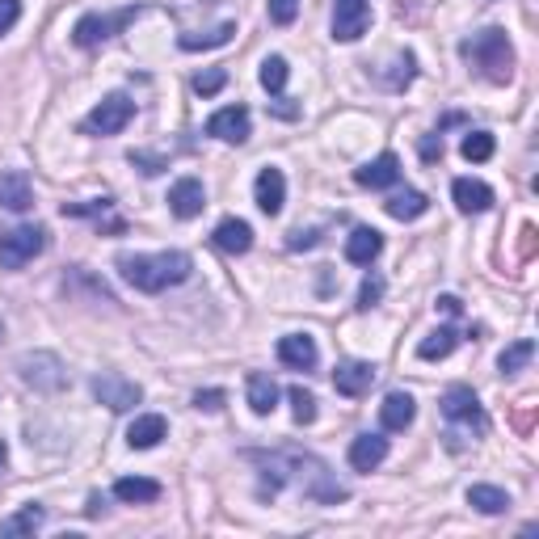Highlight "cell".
<instances>
[{
  "label": "cell",
  "instance_id": "5b68a950",
  "mask_svg": "<svg viewBox=\"0 0 539 539\" xmlns=\"http://www.w3.org/2000/svg\"><path fill=\"white\" fill-rule=\"evenodd\" d=\"M438 409H443L447 422L455 430H464V434H485L489 430V417H485L481 401H476V392L468 384H451L443 392V401H438Z\"/></svg>",
  "mask_w": 539,
  "mask_h": 539
},
{
  "label": "cell",
  "instance_id": "ac0fdd59",
  "mask_svg": "<svg viewBox=\"0 0 539 539\" xmlns=\"http://www.w3.org/2000/svg\"><path fill=\"white\" fill-rule=\"evenodd\" d=\"M0 207L5 211H30L34 207V186L22 169H5L0 173Z\"/></svg>",
  "mask_w": 539,
  "mask_h": 539
},
{
  "label": "cell",
  "instance_id": "7bdbcfd3",
  "mask_svg": "<svg viewBox=\"0 0 539 539\" xmlns=\"http://www.w3.org/2000/svg\"><path fill=\"white\" fill-rule=\"evenodd\" d=\"M422 156H426V161H443V135H430V139H422Z\"/></svg>",
  "mask_w": 539,
  "mask_h": 539
},
{
  "label": "cell",
  "instance_id": "60d3db41",
  "mask_svg": "<svg viewBox=\"0 0 539 539\" xmlns=\"http://www.w3.org/2000/svg\"><path fill=\"white\" fill-rule=\"evenodd\" d=\"M131 165H144L148 177H156V173L165 169V161H156V156H148V152H131Z\"/></svg>",
  "mask_w": 539,
  "mask_h": 539
},
{
  "label": "cell",
  "instance_id": "44dd1931",
  "mask_svg": "<svg viewBox=\"0 0 539 539\" xmlns=\"http://www.w3.org/2000/svg\"><path fill=\"white\" fill-rule=\"evenodd\" d=\"M388 459V438L384 434H358L350 443V468L354 472H375Z\"/></svg>",
  "mask_w": 539,
  "mask_h": 539
},
{
  "label": "cell",
  "instance_id": "9a60e30c",
  "mask_svg": "<svg viewBox=\"0 0 539 539\" xmlns=\"http://www.w3.org/2000/svg\"><path fill=\"white\" fill-rule=\"evenodd\" d=\"M354 182L363 190H388V186L401 182V161H396L392 152L375 156V161H367L363 169H354Z\"/></svg>",
  "mask_w": 539,
  "mask_h": 539
},
{
  "label": "cell",
  "instance_id": "30bf717a",
  "mask_svg": "<svg viewBox=\"0 0 539 539\" xmlns=\"http://www.w3.org/2000/svg\"><path fill=\"white\" fill-rule=\"evenodd\" d=\"M371 26V0H333V38L358 43Z\"/></svg>",
  "mask_w": 539,
  "mask_h": 539
},
{
  "label": "cell",
  "instance_id": "2e32d148",
  "mask_svg": "<svg viewBox=\"0 0 539 539\" xmlns=\"http://www.w3.org/2000/svg\"><path fill=\"white\" fill-rule=\"evenodd\" d=\"M253 198H257V207H262L266 215L283 211V203H287V177H283V169H262V173H257Z\"/></svg>",
  "mask_w": 539,
  "mask_h": 539
},
{
  "label": "cell",
  "instance_id": "836d02e7",
  "mask_svg": "<svg viewBox=\"0 0 539 539\" xmlns=\"http://www.w3.org/2000/svg\"><path fill=\"white\" fill-rule=\"evenodd\" d=\"M493 135L489 131H468L464 135V144H459V152H464V161H472V165H481V161H489L493 156Z\"/></svg>",
  "mask_w": 539,
  "mask_h": 539
},
{
  "label": "cell",
  "instance_id": "9c48e42d",
  "mask_svg": "<svg viewBox=\"0 0 539 539\" xmlns=\"http://www.w3.org/2000/svg\"><path fill=\"white\" fill-rule=\"evenodd\" d=\"M93 396H97V405H106L114 413H131L139 401H144V388H139L135 379L118 375V371H102L93 379Z\"/></svg>",
  "mask_w": 539,
  "mask_h": 539
},
{
  "label": "cell",
  "instance_id": "d4e9b609",
  "mask_svg": "<svg viewBox=\"0 0 539 539\" xmlns=\"http://www.w3.org/2000/svg\"><path fill=\"white\" fill-rule=\"evenodd\" d=\"M114 497L127 506H152L161 497V485L148 481V476H123V481H114Z\"/></svg>",
  "mask_w": 539,
  "mask_h": 539
},
{
  "label": "cell",
  "instance_id": "f6af8a7d",
  "mask_svg": "<svg viewBox=\"0 0 539 539\" xmlns=\"http://www.w3.org/2000/svg\"><path fill=\"white\" fill-rule=\"evenodd\" d=\"M531 249H535V228L527 224V228H523V257H531Z\"/></svg>",
  "mask_w": 539,
  "mask_h": 539
},
{
  "label": "cell",
  "instance_id": "4fadbf2b",
  "mask_svg": "<svg viewBox=\"0 0 539 539\" xmlns=\"http://www.w3.org/2000/svg\"><path fill=\"white\" fill-rule=\"evenodd\" d=\"M278 363L291 371H312L321 363V350H316L308 333H287V337H278Z\"/></svg>",
  "mask_w": 539,
  "mask_h": 539
},
{
  "label": "cell",
  "instance_id": "7dc6e473",
  "mask_svg": "<svg viewBox=\"0 0 539 539\" xmlns=\"http://www.w3.org/2000/svg\"><path fill=\"white\" fill-rule=\"evenodd\" d=\"M0 337H5V325H0Z\"/></svg>",
  "mask_w": 539,
  "mask_h": 539
},
{
  "label": "cell",
  "instance_id": "cb8c5ba5",
  "mask_svg": "<svg viewBox=\"0 0 539 539\" xmlns=\"http://www.w3.org/2000/svg\"><path fill=\"white\" fill-rule=\"evenodd\" d=\"M379 253H384V236H379L375 228H354V232H350V241H346V262L371 266Z\"/></svg>",
  "mask_w": 539,
  "mask_h": 539
},
{
  "label": "cell",
  "instance_id": "484cf974",
  "mask_svg": "<svg viewBox=\"0 0 539 539\" xmlns=\"http://www.w3.org/2000/svg\"><path fill=\"white\" fill-rule=\"evenodd\" d=\"M384 211H388L392 219H401V224H409V219H422V215L430 211V198H426L422 190H396L388 203H384Z\"/></svg>",
  "mask_w": 539,
  "mask_h": 539
},
{
  "label": "cell",
  "instance_id": "7a4b0ae2",
  "mask_svg": "<svg viewBox=\"0 0 539 539\" xmlns=\"http://www.w3.org/2000/svg\"><path fill=\"white\" fill-rule=\"evenodd\" d=\"M118 270H123V278L135 287V291H144V295H161L177 283H186L194 262H190V253L182 249H165V253H123L118 257Z\"/></svg>",
  "mask_w": 539,
  "mask_h": 539
},
{
  "label": "cell",
  "instance_id": "ba28073f",
  "mask_svg": "<svg viewBox=\"0 0 539 539\" xmlns=\"http://www.w3.org/2000/svg\"><path fill=\"white\" fill-rule=\"evenodd\" d=\"M135 118V102L127 93H110V97H102L93 110H89V118L81 123V131L85 135H118L127 123Z\"/></svg>",
  "mask_w": 539,
  "mask_h": 539
},
{
  "label": "cell",
  "instance_id": "7402d4cb",
  "mask_svg": "<svg viewBox=\"0 0 539 539\" xmlns=\"http://www.w3.org/2000/svg\"><path fill=\"white\" fill-rule=\"evenodd\" d=\"M451 198H455V207L464 215H481V211L493 207V190L485 182H476V177H455Z\"/></svg>",
  "mask_w": 539,
  "mask_h": 539
},
{
  "label": "cell",
  "instance_id": "f546056e",
  "mask_svg": "<svg viewBox=\"0 0 539 539\" xmlns=\"http://www.w3.org/2000/svg\"><path fill=\"white\" fill-rule=\"evenodd\" d=\"M47 523V510L43 506H26V510H17V514H9L5 518V523H0V531H5V535H34L38 527H43Z\"/></svg>",
  "mask_w": 539,
  "mask_h": 539
},
{
  "label": "cell",
  "instance_id": "ab89813d",
  "mask_svg": "<svg viewBox=\"0 0 539 539\" xmlns=\"http://www.w3.org/2000/svg\"><path fill=\"white\" fill-rule=\"evenodd\" d=\"M224 401H228V396L219 392V388H207V392H198V396H194V409L215 413V409H224Z\"/></svg>",
  "mask_w": 539,
  "mask_h": 539
},
{
  "label": "cell",
  "instance_id": "603a6c76",
  "mask_svg": "<svg viewBox=\"0 0 539 539\" xmlns=\"http://www.w3.org/2000/svg\"><path fill=\"white\" fill-rule=\"evenodd\" d=\"M64 215L72 219H93L97 228H110V232H123V219L114 215V198H93V203H64Z\"/></svg>",
  "mask_w": 539,
  "mask_h": 539
},
{
  "label": "cell",
  "instance_id": "d6a6232c",
  "mask_svg": "<svg viewBox=\"0 0 539 539\" xmlns=\"http://www.w3.org/2000/svg\"><path fill=\"white\" fill-rule=\"evenodd\" d=\"M232 34H236L232 22L215 26V30H207V34H182V51H211V47H224Z\"/></svg>",
  "mask_w": 539,
  "mask_h": 539
},
{
  "label": "cell",
  "instance_id": "277c9868",
  "mask_svg": "<svg viewBox=\"0 0 539 539\" xmlns=\"http://www.w3.org/2000/svg\"><path fill=\"white\" fill-rule=\"evenodd\" d=\"M38 253H47V228L43 224H17L0 232V270H22Z\"/></svg>",
  "mask_w": 539,
  "mask_h": 539
},
{
  "label": "cell",
  "instance_id": "52a82bcc",
  "mask_svg": "<svg viewBox=\"0 0 539 539\" xmlns=\"http://www.w3.org/2000/svg\"><path fill=\"white\" fill-rule=\"evenodd\" d=\"M139 17V9L131 5V9H118V13H85L81 22H76V30H72V38H76V47H102L106 38H114L118 30H127L131 22Z\"/></svg>",
  "mask_w": 539,
  "mask_h": 539
},
{
  "label": "cell",
  "instance_id": "ee69618b",
  "mask_svg": "<svg viewBox=\"0 0 539 539\" xmlns=\"http://www.w3.org/2000/svg\"><path fill=\"white\" fill-rule=\"evenodd\" d=\"M434 308H443L447 316H459V308H464V304H459L455 295H438V304H434Z\"/></svg>",
  "mask_w": 539,
  "mask_h": 539
},
{
  "label": "cell",
  "instance_id": "d590c367",
  "mask_svg": "<svg viewBox=\"0 0 539 539\" xmlns=\"http://www.w3.org/2000/svg\"><path fill=\"white\" fill-rule=\"evenodd\" d=\"M224 85H228V72H224V68H207V72L194 76V93H198V97H215Z\"/></svg>",
  "mask_w": 539,
  "mask_h": 539
},
{
  "label": "cell",
  "instance_id": "1f68e13d",
  "mask_svg": "<svg viewBox=\"0 0 539 539\" xmlns=\"http://www.w3.org/2000/svg\"><path fill=\"white\" fill-rule=\"evenodd\" d=\"M287 76H291L287 59H283V55H270V59H262V72H257V81H262L266 93H283V89H287Z\"/></svg>",
  "mask_w": 539,
  "mask_h": 539
},
{
  "label": "cell",
  "instance_id": "b9f144b4",
  "mask_svg": "<svg viewBox=\"0 0 539 539\" xmlns=\"http://www.w3.org/2000/svg\"><path fill=\"white\" fill-rule=\"evenodd\" d=\"M312 245H316V232H304V228H299V232L287 236V249H312Z\"/></svg>",
  "mask_w": 539,
  "mask_h": 539
},
{
  "label": "cell",
  "instance_id": "7c38bea8",
  "mask_svg": "<svg viewBox=\"0 0 539 539\" xmlns=\"http://www.w3.org/2000/svg\"><path fill=\"white\" fill-rule=\"evenodd\" d=\"M249 131H253V118H249L245 106H224L207 118V135L224 139V144H245Z\"/></svg>",
  "mask_w": 539,
  "mask_h": 539
},
{
  "label": "cell",
  "instance_id": "ffe728a7",
  "mask_svg": "<svg viewBox=\"0 0 539 539\" xmlns=\"http://www.w3.org/2000/svg\"><path fill=\"white\" fill-rule=\"evenodd\" d=\"M211 241L224 249V253H232V257H241V253H249L253 249V228L245 224V219H236V215H228V219H219L215 224V232H211Z\"/></svg>",
  "mask_w": 539,
  "mask_h": 539
},
{
  "label": "cell",
  "instance_id": "8992f818",
  "mask_svg": "<svg viewBox=\"0 0 539 539\" xmlns=\"http://www.w3.org/2000/svg\"><path fill=\"white\" fill-rule=\"evenodd\" d=\"M17 375H22V384H26V388L43 392V396H55V392H64V388H68V371H64V363H59L55 354H47V350H34V354H22V358H17Z\"/></svg>",
  "mask_w": 539,
  "mask_h": 539
},
{
  "label": "cell",
  "instance_id": "f35d334b",
  "mask_svg": "<svg viewBox=\"0 0 539 539\" xmlns=\"http://www.w3.org/2000/svg\"><path fill=\"white\" fill-rule=\"evenodd\" d=\"M22 22V0H0V38Z\"/></svg>",
  "mask_w": 539,
  "mask_h": 539
},
{
  "label": "cell",
  "instance_id": "e575fe53",
  "mask_svg": "<svg viewBox=\"0 0 539 539\" xmlns=\"http://www.w3.org/2000/svg\"><path fill=\"white\" fill-rule=\"evenodd\" d=\"M291 417H295V426L316 422V396L308 388H291Z\"/></svg>",
  "mask_w": 539,
  "mask_h": 539
},
{
  "label": "cell",
  "instance_id": "e0dca14e",
  "mask_svg": "<svg viewBox=\"0 0 539 539\" xmlns=\"http://www.w3.org/2000/svg\"><path fill=\"white\" fill-rule=\"evenodd\" d=\"M161 438H169V422L161 413H139L135 422L127 426V447L131 451H152Z\"/></svg>",
  "mask_w": 539,
  "mask_h": 539
},
{
  "label": "cell",
  "instance_id": "4dcf8cb0",
  "mask_svg": "<svg viewBox=\"0 0 539 539\" xmlns=\"http://www.w3.org/2000/svg\"><path fill=\"white\" fill-rule=\"evenodd\" d=\"M531 358H535V342H531V337H518L514 346H506L502 354H497V371H502V375H514V371H523Z\"/></svg>",
  "mask_w": 539,
  "mask_h": 539
},
{
  "label": "cell",
  "instance_id": "d6986e66",
  "mask_svg": "<svg viewBox=\"0 0 539 539\" xmlns=\"http://www.w3.org/2000/svg\"><path fill=\"white\" fill-rule=\"evenodd\" d=\"M413 417H417V401L409 392H388L384 396V405H379V422H384L388 434H401L413 426Z\"/></svg>",
  "mask_w": 539,
  "mask_h": 539
},
{
  "label": "cell",
  "instance_id": "8d00e7d4",
  "mask_svg": "<svg viewBox=\"0 0 539 539\" xmlns=\"http://www.w3.org/2000/svg\"><path fill=\"white\" fill-rule=\"evenodd\" d=\"M379 299H384V278H379V274H367V278H363V287H358V312H371Z\"/></svg>",
  "mask_w": 539,
  "mask_h": 539
},
{
  "label": "cell",
  "instance_id": "3957f363",
  "mask_svg": "<svg viewBox=\"0 0 539 539\" xmlns=\"http://www.w3.org/2000/svg\"><path fill=\"white\" fill-rule=\"evenodd\" d=\"M459 51H464V59H472V64L481 68L485 81H493V85H506L510 76H514V47H510L506 30L489 26V30H481V34L464 38V43H459Z\"/></svg>",
  "mask_w": 539,
  "mask_h": 539
},
{
  "label": "cell",
  "instance_id": "bcb514c9",
  "mask_svg": "<svg viewBox=\"0 0 539 539\" xmlns=\"http://www.w3.org/2000/svg\"><path fill=\"white\" fill-rule=\"evenodd\" d=\"M5 464H9V447H5V438H0V472H5Z\"/></svg>",
  "mask_w": 539,
  "mask_h": 539
},
{
  "label": "cell",
  "instance_id": "4316f807",
  "mask_svg": "<svg viewBox=\"0 0 539 539\" xmlns=\"http://www.w3.org/2000/svg\"><path fill=\"white\" fill-rule=\"evenodd\" d=\"M245 392H249V409H253L257 417H270V413H274V405H278V384H274L266 371H253Z\"/></svg>",
  "mask_w": 539,
  "mask_h": 539
},
{
  "label": "cell",
  "instance_id": "f1b7e54d",
  "mask_svg": "<svg viewBox=\"0 0 539 539\" xmlns=\"http://www.w3.org/2000/svg\"><path fill=\"white\" fill-rule=\"evenodd\" d=\"M468 506L481 510V514H506L510 510V493L497 489V485H472L468 489Z\"/></svg>",
  "mask_w": 539,
  "mask_h": 539
},
{
  "label": "cell",
  "instance_id": "6da1fadb",
  "mask_svg": "<svg viewBox=\"0 0 539 539\" xmlns=\"http://www.w3.org/2000/svg\"><path fill=\"white\" fill-rule=\"evenodd\" d=\"M245 459L262 468V481L270 485V493L274 489H295V493H304L308 502H321V506H342L350 497V489L337 481L333 468L312 451L274 447V451H245Z\"/></svg>",
  "mask_w": 539,
  "mask_h": 539
},
{
  "label": "cell",
  "instance_id": "83f0119b",
  "mask_svg": "<svg viewBox=\"0 0 539 539\" xmlns=\"http://www.w3.org/2000/svg\"><path fill=\"white\" fill-rule=\"evenodd\" d=\"M455 346H459V333L443 325V329H434V333H426L422 342H417V358H426V363H438V358H447Z\"/></svg>",
  "mask_w": 539,
  "mask_h": 539
},
{
  "label": "cell",
  "instance_id": "8fae6325",
  "mask_svg": "<svg viewBox=\"0 0 539 539\" xmlns=\"http://www.w3.org/2000/svg\"><path fill=\"white\" fill-rule=\"evenodd\" d=\"M375 375H379V367L367 363V358H342V363L333 367V388L354 401V396H367L371 392Z\"/></svg>",
  "mask_w": 539,
  "mask_h": 539
},
{
  "label": "cell",
  "instance_id": "74e56055",
  "mask_svg": "<svg viewBox=\"0 0 539 539\" xmlns=\"http://www.w3.org/2000/svg\"><path fill=\"white\" fill-rule=\"evenodd\" d=\"M266 9H270V22L274 26H291L295 17H299V0H266Z\"/></svg>",
  "mask_w": 539,
  "mask_h": 539
},
{
  "label": "cell",
  "instance_id": "5bb4252c",
  "mask_svg": "<svg viewBox=\"0 0 539 539\" xmlns=\"http://www.w3.org/2000/svg\"><path fill=\"white\" fill-rule=\"evenodd\" d=\"M203 207H207V190H203V182H198V177H182V182H173V190H169V211H173L177 219H198V215H203Z\"/></svg>",
  "mask_w": 539,
  "mask_h": 539
}]
</instances>
